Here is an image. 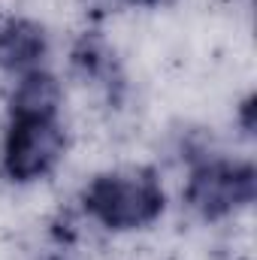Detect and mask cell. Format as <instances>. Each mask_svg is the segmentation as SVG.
<instances>
[{
  "label": "cell",
  "mask_w": 257,
  "mask_h": 260,
  "mask_svg": "<svg viewBox=\"0 0 257 260\" xmlns=\"http://www.w3.org/2000/svg\"><path fill=\"white\" fill-rule=\"evenodd\" d=\"M85 215L109 233L151 227L167 206L164 185L151 167H115L97 173L79 197Z\"/></svg>",
  "instance_id": "cell-1"
},
{
  "label": "cell",
  "mask_w": 257,
  "mask_h": 260,
  "mask_svg": "<svg viewBox=\"0 0 257 260\" xmlns=\"http://www.w3.org/2000/svg\"><path fill=\"white\" fill-rule=\"evenodd\" d=\"M257 197V170L251 160L200 154L191 160L182 200L200 221H224L248 209Z\"/></svg>",
  "instance_id": "cell-2"
},
{
  "label": "cell",
  "mask_w": 257,
  "mask_h": 260,
  "mask_svg": "<svg viewBox=\"0 0 257 260\" xmlns=\"http://www.w3.org/2000/svg\"><path fill=\"white\" fill-rule=\"evenodd\" d=\"M67 154L61 118H9L0 142V173L12 185L49 179Z\"/></svg>",
  "instance_id": "cell-3"
},
{
  "label": "cell",
  "mask_w": 257,
  "mask_h": 260,
  "mask_svg": "<svg viewBox=\"0 0 257 260\" xmlns=\"http://www.w3.org/2000/svg\"><path fill=\"white\" fill-rule=\"evenodd\" d=\"M49 34L40 21L24 15H9L0 21V70L12 79L46 67Z\"/></svg>",
  "instance_id": "cell-4"
},
{
  "label": "cell",
  "mask_w": 257,
  "mask_h": 260,
  "mask_svg": "<svg viewBox=\"0 0 257 260\" xmlns=\"http://www.w3.org/2000/svg\"><path fill=\"white\" fill-rule=\"evenodd\" d=\"M61 106H64V85L46 67L15 76L6 97L9 118H61Z\"/></svg>",
  "instance_id": "cell-5"
},
{
  "label": "cell",
  "mask_w": 257,
  "mask_h": 260,
  "mask_svg": "<svg viewBox=\"0 0 257 260\" xmlns=\"http://www.w3.org/2000/svg\"><path fill=\"white\" fill-rule=\"evenodd\" d=\"M70 64L82 76L85 85H94L100 91H106L109 97L118 94V88L124 85L121 79V64L118 55L112 49V43L100 34V30H85L73 49H70Z\"/></svg>",
  "instance_id": "cell-6"
},
{
  "label": "cell",
  "mask_w": 257,
  "mask_h": 260,
  "mask_svg": "<svg viewBox=\"0 0 257 260\" xmlns=\"http://www.w3.org/2000/svg\"><path fill=\"white\" fill-rule=\"evenodd\" d=\"M115 6H133V9H148V6H160L164 0H112Z\"/></svg>",
  "instance_id": "cell-7"
},
{
  "label": "cell",
  "mask_w": 257,
  "mask_h": 260,
  "mask_svg": "<svg viewBox=\"0 0 257 260\" xmlns=\"http://www.w3.org/2000/svg\"><path fill=\"white\" fill-rule=\"evenodd\" d=\"M46 260H70V257H64V254H52V257H46Z\"/></svg>",
  "instance_id": "cell-8"
}]
</instances>
